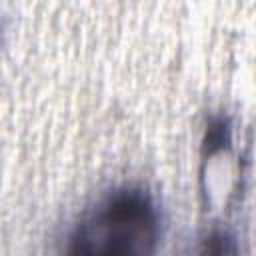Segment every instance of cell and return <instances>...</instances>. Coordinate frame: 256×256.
I'll return each instance as SVG.
<instances>
[{"mask_svg": "<svg viewBox=\"0 0 256 256\" xmlns=\"http://www.w3.org/2000/svg\"><path fill=\"white\" fill-rule=\"evenodd\" d=\"M160 236V214L142 186H118L74 224L66 256H152Z\"/></svg>", "mask_w": 256, "mask_h": 256, "instance_id": "1", "label": "cell"}, {"mask_svg": "<svg viewBox=\"0 0 256 256\" xmlns=\"http://www.w3.org/2000/svg\"><path fill=\"white\" fill-rule=\"evenodd\" d=\"M192 256H240L238 240L230 230L212 226L198 238Z\"/></svg>", "mask_w": 256, "mask_h": 256, "instance_id": "2", "label": "cell"}, {"mask_svg": "<svg viewBox=\"0 0 256 256\" xmlns=\"http://www.w3.org/2000/svg\"><path fill=\"white\" fill-rule=\"evenodd\" d=\"M232 142V128H230V120L228 116H214L204 132V154L212 156L218 150H224L228 144Z\"/></svg>", "mask_w": 256, "mask_h": 256, "instance_id": "3", "label": "cell"}]
</instances>
